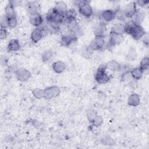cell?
I'll use <instances>...</instances> for the list:
<instances>
[{"label":"cell","mask_w":149,"mask_h":149,"mask_svg":"<svg viewBox=\"0 0 149 149\" xmlns=\"http://www.w3.org/2000/svg\"><path fill=\"white\" fill-rule=\"evenodd\" d=\"M46 22L49 28L58 31L61 25L65 23V16L59 14L54 8L49 10L46 16Z\"/></svg>","instance_id":"cell-1"},{"label":"cell","mask_w":149,"mask_h":149,"mask_svg":"<svg viewBox=\"0 0 149 149\" xmlns=\"http://www.w3.org/2000/svg\"><path fill=\"white\" fill-rule=\"evenodd\" d=\"M125 26V33L130 35L134 40H138L145 36L146 31L140 25L134 24L132 20L127 22Z\"/></svg>","instance_id":"cell-2"},{"label":"cell","mask_w":149,"mask_h":149,"mask_svg":"<svg viewBox=\"0 0 149 149\" xmlns=\"http://www.w3.org/2000/svg\"><path fill=\"white\" fill-rule=\"evenodd\" d=\"M77 37L70 30L68 29L61 36V42L65 46H69L77 41Z\"/></svg>","instance_id":"cell-3"},{"label":"cell","mask_w":149,"mask_h":149,"mask_svg":"<svg viewBox=\"0 0 149 149\" xmlns=\"http://www.w3.org/2000/svg\"><path fill=\"white\" fill-rule=\"evenodd\" d=\"M78 6L79 12L83 16L89 17L93 14V9L90 6L89 2L87 1H79L77 4Z\"/></svg>","instance_id":"cell-4"},{"label":"cell","mask_w":149,"mask_h":149,"mask_svg":"<svg viewBox=\"0 0 149 149\" xmlns=\"http://www.w3.org/2000/svg\"><path fill=\"white\" fill-rule=\"evenodd\" d=\"M106 69L105 65H101L95 73V79L100 84L106 83L109 80V77L106 73Z\"/></svg>","instance_id":"cell-5"},{"label":"cell","mask_w":149,"mask_h":149,"mask_svg":"<svg viewBox=\"0 0 149 149\" xmlns=\"http://www.w3.org/2000/svg\"><path fill=\"white\" fill-rule=\"evenodd\" d=\"M47 27H44L42 26L36 27L34 30L32 31L31 34V41L34 42H37L39 41L44 36L45 31L48 29Z\"/></svg>","instance_id":"cell-6"},{"label":"cell","mask_w":149,"mask_h":149,"mask_svg":"<svg viewBox=\"0 0 149 149\" xmlns=\"http://www.w3.org/2000/svg\"><path fill=\"white\" fill-rule=\"evenodd\" d=\"M105 44L104 37H95L90 42L88 45L93 51H97L101 49Z\"/></svg>","instance_id":"cell-7"},{"label":"cell","mask_w":149,"mask_h":149,"mask_svg":"<svg viewBox=\"0 0 149 149\" xmlns=\"http://www.w3.org/2000/svg\"><path fill=\"white\" fill-rule=\"evenodd\" d=\"M59 93V89L56 86H52L46 88L44 90V97L51 99L56 97Z\"/></svg>","instance_id":"cell-8"},{"label":"cell","mask_w":149,"mask_h":149,"mask_svg":"<svg viewBox=\"0 0 149 149\" xmlns=\"http://www.w3.org/2000/svg\"><path fill=\"white\" fill-rule=\"evenodd\" d=\"M124 40V37L123 35H118V34H110L109 39L108 42V47H113L116 45H119L121 44Z\"/></svg>","instance_id":"cell-9"},{"label":"cell","mask_w":149,"mask_h":149,"mask_svg":"<svg viewBox=\"0 0 149 149\" xmlns=\"http://www.w3.org/2000/svg\"><path fill=\"white\" fill-rule=\"evenodd\" d=\"M116 12L115 10L112 9H107L101 12L100 14L101 19L105 22H111L115 19ZM102 21V22H103Z\"/></svg>","instance_id":"cell-10"},{"label":"cell","mask_w":149,"mask_h":149,"mask_svg":"<svg viewBox=\"0 0 149 149\" xmlns=\"http://www.w3.org/2000/svg\"><path fill=\"white\" fill-rule=\"evenodd\" d=\"M30 22L33 26H34L36 27H38L42 25L43 18H42V16L41 15V14H40V13L30 15Z\"/></svg>","instance_id":"cell-11"},{"label":"cell","mask_w":149,"mask_h":149,"mask_svg":"<svg viewBox=\"0 0 149 149\" xmlns=\"http://www.w3.org/2000/svg\"><path fill=\"white\" fill-rule=\"evenodd\" d=\"M16 75L17 79L21 81H25L27 80L31 76L30 72L23 68L18 69L16 72Z\"/></svg>","instance_id":"cell-12"},{"label":"cell","mask_w":149,"mask_h":149,"mask_svg":"<svg viewBox=\"0 0 149 149\" xmlns=\"http://www.w3.org/2000/svg\"><path fill=\"white\" fill-rule=\"evenodd\" d=\"M136 2H132L129 3L126 7L124 12L126 17H132L136 12Z\"/></svg>","instance_id":"cell-13"},{"label":"cell","mask_w":149,"mask_h":149,"mask_svg":"<svg viewBox=\"0 0 149 149\" xmlns=\"http://www.w3.org/2000/svg\"><path fill=\"white\" fill-rule=\"evenodd\" d=\"M105 30H106L105 23L102 21L99 22L94 28V34L95 37H104Z\"/></svg>","instance_id":"cell-14"},{"label":"cell","mask_w":149,"mask_h":149,"mask_svg":"<svg viewBox=\"0 0 149 149\" xmlns=\"http://www.w3.org/2000/svg\"><path fill=\"white\" fill-rule=\"evenodd\" d=\"M26 8L27 12L30 14L40 13V6L36 2H28L26 4Z\"/></svg>","instance_id":"cell-15"},{"label":"cell","mask_w":149,"mask_h":149,"mask_svg":"<svg viewBox=\"0 0 149 149\" xmlns=\"http://www.w3.org/2000/svg\"><path fill=\"white\" fill-rule=\"evenodd\" d=\"M123 33H125V26L124 24L120 23L114 24L111 29L110 34L122 35Z\"/></svg>","instance_id":"cell-16"},{"label":"cell","mask_w":149,"mask_h":149,"mask_svg":"<svg viewBox=\"0 0 149 149\" xmlns=\"http://www.w3.org/2000/svg\"><path fill=\"white\" fill-rule=\"evenodd\" d=\"M54 9L61 15L62 16H65L67 11L68 8L66 5L62 1L57 2L54 8Z\"/></svg>","instance_id":"cell-17"},{"label":"cell","mask_w":149,"mask_h":149,"mask_svg":"<svg viewBox=\"0 0 149 149\" xmlns=\"http://www.w3.org/2000/svg\"><path fill=\"white\" fill-rule=\"evenodd\" d=\"M144 18V13L142 11L137 10L131 17L132 21L137 25H140L141 22L143 21Z\"/></svg>","instance_id":"cell-18"},{"label":"cell","mask_w":149,"mask_h":149,"mask_svg":"<svg viewBox=\"0 0 149 149\" xmlns=\"http://www.w3.org/2000/svg\"><path fill=\"white\" fill-rule=\"evenodd\" d=\"M140 97L137 94H132L129 95L127 100V103L129 105L133 107H136L140 104Z\"/></svg>","instance_id":"cell-19"},{"label":"cell","mask_w":149,"mask_h":149,"mask_svg":"<svg viewBox=\"0 0 149 149\" xmlns=\"http://www.w3.org/2000/svg\"><path fill=\"white\" fill-rule=\"evenodd\" d=\"M7 48L9 52L18 51L20 49V44L19 41L16 39L11 40L8 44Z\"/></svg>","instance_id":"cell-20"},{"label":"cell","mask_w":149,"mask_h":149,"mask_svg":"<svg viewBox=\"0 0 149 149\" xmlns=\"http://www.w3.org/2000/svg\"><path fill=\"white\" fill-rule=\"evenodd\" d=\"M66 68L65 63L61 61H56L52 64V69L56 73H61Z\"/></svg>","instance_id":"cell-21"},{"label":"cell","mask_w":149,"mask_h":149,"mask_svg":"<svg viewBox=\"0 0 149 149\" xmlns=\"http://www.w3.org/2000/svg\"><path fill=\"white\" fill-rule=\"evenodd\" d=\"M5 17L6 18H10L14 16H16L14 10V6L9 2L7 5L5 9Z\"/></svg>","instance_id":"cell-22"},{"label":"cell","mask_w":149,"mask_h":149,"mask_svg":"<svg viewBox=\"0 0 149 149\" xmlns=\"http://www.w3.org/2000/svg\"><path fill=\"white\" fill-rule=\"evenodd\" d=\"M105 66L107 69L111 70H113V71L119 70L121 69L120 65L115 60L109 61Z\"/></svg>","instance_id":"cell-23"},{"label":"cell","mask_w":149,"mask_h":149,"mask_svg":"<svg viewBox=\"0 0 149 149\" xmlns=\"http://www.w3.org/2000/svg\"><path fill=\"white\" fill-rule=\"evenodd\" d=\"M143 72L144 71L140 67H139L133 69L130 72V74L134 79L139 80L142 77Z\"/></svg>","instance_id":"cell-24"},{"label":"cell","mask_w":149,"mask_h":149,"mask_svg":"<svg viewBox=\"0 0 149 149\" xmlns=\"http://www.w3.org/2000/svg\"><path fill=\"white\" fill-rule=\"evenodd\" d=\"M6 23L8 27L9 28H14L16 26L17 24V20L16 16H14L10 18H6Z\"/></svg>","instance_id":"cell-25"},{"label":"cell","mask_w":149,"mask_h":149,"mask_svg":"<svg viewBox=\"0 0 149 149\" xmlns=\"http://www.w3.org/2000/svg\"><path fill=\"white\" fill-rule=\"evenodd\" d=\"M137 55L136 50L134 48H131L126 55V59L129 61H133L137 58Z\"/></svg>","instance_id":"cell-26"},{"label":"cell","mask_w":149,"mask_h":149,"mask_svg":"<svg viewBox=\"0 0 149 149\" xmlns=\"http://www.w3.org/2000/svg\"><path fill=\"white\" fill-rule=\"evenodd\" d=\"M53 56V51L51 49L46 50L42 55V60L44 62L49 61Z\"/></svg>","instance_id":"cell-27"},{"label":"cell","mask_w":149,"mask_h":149,"mask_svg":"<svg viewBox=\"0 0 149 149\" xmlns=\"http://www.w3.org/2000/svg\"><path fill=\"white\" fill-rule=\"evenodd\" d=\"M148 61H149V59L147 56L144 57L143 58V59L141 60V62H140V68L143 70H147L148 69Z\"/></svg>","instance_id":"cell-28"},{"label":"cell","mask_w":149,"mask_h":149,"mask_svg":"<svg viewBox=\"0 0 149 149\" xmlns=\"http://www.w3.org/2000/svg\"><path fill=\"white\" fill-rule=\"evenodd\" d=\"M33 95L38 99L44 97V90L40 88H35L32 91Z\"/></svg>","instance_id":"cell-29"},{"label":"cell","mask_w":149,"mask_h":149,"mask_svg":"<svg viewBox=\"0 0 149 149\" xmlns=\"http://www.w3.org/2000/svg\"><path fill=\"white\" fill-rule=\"evenodd\" d=\"M87 115L88 119L90 122H92L93 120L95 119V118L97 116L96 114V112L93 109L89 110L87 113Z\"/></svg>","instance_id":"cell-30"},{"label":"cell","mask_w":149,"mask_h":149,"mask_svg":"<svg viewBox=\"0 0 149 149\" xmlns=\"http://www.w3.org/2000/svg\"><path fill=\"white\" fill-rule=\"evenodd\" d=\"M116 12V16H115V18H116L118 20H124L125 18L126 17L124 12L120 10H115Z\"/></svg>","instance_id":"cell-31"},{"label":"cell","mask_w":149,"mask_h":149,"mask_svg":"<svg viewBox=\"0 0 149 149\" xmlns=\"http://www.w3.org/2000/svg\"><path fill=\"white\" fill-rule=\"evenodd\" d=\"M93 53V50L89 46L85 48V49L83 51V55L85 57L87 56V58H89V56H91Z\"/></svg>","instance_id":"cell-32"},{"label":"cell","mask_w":149,"mask_h":149,"mask_svg":"<svg viewBox=\"0 0 149 149\" xmlns=\"http://www.w3.org/2000/svg\"><path fill=\"white\" fill-rule=\"evenodd\" d=\"M93 124L95 126H98L102 123V119L100 116H97L92 122Z\"/></svg>","instance_id":"cell-33"},{"label":"cell","mask_w":149,"mask_h":149,"mask_svg":"<svg viewBox=\"0 0 149 149\" xmlns=\"http://www.w3.org/2000/svg\"><path fill=\"white\" fill-rule=\"evenodd\" d=\"M7 36V31L5 27L1 26V30H0V38L1 40L5 39Z\"/></svg>","instance_id":"cell-34"},{"label":"cell","mask_w":149,"mask_h":149,"mask_svg":"<svg viewBox=\"0 0 149 149\" xmlns=\"http://www.w3.org/2000/svg\"><path fill=\"white\" fill-rule=\"evenodd\" d=\"M149 1H138L137 2H136V3H137L138 5L141 7H145L146 6L148 5Z\"/></svg>","instance_id":"cell-35"},{"label":"cell","mask_w":149,"mask_h":149,"mask_svg":"<svg viewBox=\"0 0 149 149\" xmlns=\"http://www.w3.org/2000/svg\"><path fill=\"white\" fill-rule=\"evenodd\" d=\"M143 41H144V45H146L147 47H148V37L147 36L144 37Z\"/></svg>","instance_id":"cell-36"}]
</instances>
